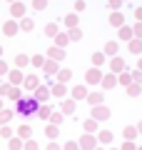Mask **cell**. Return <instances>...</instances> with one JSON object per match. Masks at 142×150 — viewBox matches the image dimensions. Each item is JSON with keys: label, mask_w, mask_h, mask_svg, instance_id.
I'll return each instance as SVG.
<instances>
[{"label": "cell", "mask_w": 142, "mask_h": 150, "mask_svg": "<svg viewBox=\"0 0 142 150\" xmlns=\"http://www.w3.org/2000/svg\"><path fill=\"white\" fill-rule=\"evenodd\" d=\"M130 53H142V40H130Z\"/></svg>", "instance_id": "cell-22"}, {"label": "cell", "mask_w": 142, "mask_h": 150, "mask_svg": "<svg viewBox=\"0 0 142 150\" xmlns=\"http://www.w3.org/2000/svg\"><path fill=\"white\" fill-rule=\"evenodd\" d=\"M137 133H140L137 128H127V130H125V138H127V140H132V138H135Z\"/></svg>", "instance_id": "cell-39"}, {"label": "cell", "mask_w": 142, "mask_h": 150, "mask_svg": "<svg viewBox=\"0 0 142 150\" xmlns=\"http://www.w3.org/2000/svg\"><path fill=\"white\" fill-rule=\"evenodd\" d=\"M132 78H135V83H140V85H142V70H137V73L132 75Z\"/></svg>", "instance_id": "cell-51"}, {"label": "cell", "mask_w": 142, "mask_h": 150, "mask_svg": "<svg viewBox=\"0 0 142 150\" xmlns=\"http://www.w3.org/2000/svg\"><path fill=\"white\" fill-rule=\"evenodd\" d=\"M37 108H40V103H37V98H20L18 100V112H20L22 118H35L37 115Z\"/></svg>", "instance_id": "cell-1"}, {"label": "cell", "mask_w": 142, "mask_h": 150, "mask_svg": "<svg viewBox=\"0 0 142 150\" xmlns=\"http://www.w3.org/2000/svg\"><path fill=\"white\" fill-rule=\"evenodd\" d=\"M42 70H45L47 75H58V73H60V70H58V60H53V58H50V60H45Z\"/></svg>", "instance_id": "cell-10"}, {"label": "cell", "mask_w": 142, "mask_h": 150, "mask_svg": "<svg viewBox=\"0 0 142 150\" xmlns=\"http://www.w3.org/2000/svg\"><path fill=\"white\" fill-rule=\"evenodd\" d=\"M47 150H60V145L58 143H50V145H47Z\"/></svg>", "instance_id": "cell-52"}, {"label": "cell", "mask_w": 142, "mask_h": 150, "mask_svg": "<svg viewBox=\"0 0 142 150\" xmlns=\"http://www.w3.org/2000/svg\"><path fill=\"white\" fill-rule=\"evenodd\" d=\"M10 15L13 18H18V20H20V18H25V5H22V3H10Z\"/></svg>", "instance_id": "cell-7"}, {"label": "cell", "mask_w": 142, "mask_h": 150, "mask_svg": "<svg viewBox=\"0 0 142 150\" xmlns=\"http://www.w3.org/2000/svg\"><path fill=\"white\" fill-rule=\"evenodd\" d=\"M18 30H20V23H18V18L8 20L5 28H3V33H5V35H18Z\"/></svg>", "instance_id": "cell-6"}, {"label": "cell", "mask_w": 142, "mask_h": 150, "mask_svg": "<svg viewBox=\"0 0 142 150\" xmlns=\"http://www.w3.org/2000/svg\"><path fill=\"white\" fill-rule=\"evenodd\" d=\"M45 5H47V0H32V8H35V10H42Z\"/></svg>", "instance_id": "cell-41"}, {"label": "cell", "mask_w": 142, "mask_h": 150, "mask_svg": "<svg viewBox=\"0 0 142 150\" xmlns=\"http://www.w3.org/2000/svg\"><path fill=\"white\" fill-rule=\"evenodd\" d=\"M92 118L97 120V123H100V120H107V118H110V110H107L105 105H100V108L95 105V110H92Z\"/></svg>", "instance_id": "cell-8"}, {"label": "cell", "mask_w": 142, "mask_h": 150, "mask_svg": "<svg viewBox=\"0 0 142 150\" xmlns=\"http://www.w3.org/2000/svg\"><path fill=\"white\" fill-rule=\"evenodd\" d=\"M10 118H13L10 110H0V125H8V123H10Z\"/></svg>", "instance_id": "cell-23"}, {"label": "cell", "mask_w": 142, "mask_h": 150, "mask_svg": "<svg viewBox=\"0 0 142 150\" xmlns=\"http://www.w3.org/2000/svg\"><path fill=\"white\" fill-rule=\"evenodd\" d=\"M30 63L35 65V68H42V65H45V58H42V55H35V58H30Z\"/></svg>", "instance_id": "cell-34"}, {"label": "cell", "mask_w": 142, "mask_h": 150, "mask_svg": "<svg viewBox=\"0 0 142 150\" xmlns=\"http://www.w3.org/2000/svg\"><path fill=\"white\" fill-rule=\"evenodd\" d=\"M87 103H90V105H102V95H100V93H90Z\"/></svg>", "instance_id": "cell-17"}, {"label": "cell", "mask_w": 142, "mask_h": 150, "mask_svg": "<svg viewBox=\"0 0 142 150\" xmlns=\"http://www.w3.org/2000/svg\"><path fill=\"white\" fill-rule=\"evenodd\" d=\"M50 123L60 125V123H63V112H50Z\"/></svg>", "instance_id": "cell-31"}, {"label": "cell", "mask_w": 142, "mask_h": 150, "mask_svg": "<svg viewBox=\"0 0 142 150\" xmlns=\"http://www.w3.org/2000/svg\"><path fill=\"white\" fill-rule=\"evenodd\" d=\"M110 25H115V28H122V25H125V18H122V13L112 10V15H110Z\"/></svg>", "instance_id": "cell-13"}, {"label": "cell", "mask_w": 142, "mask_h": 150, "mask_svg": "<svg viewBox=\"0 0 142 150\" xmlns=\"http://www.w3.org/2000/svg\"><path fill=\"white\" fill-rule=\"evenodd\" d=\"M50 112H53V110H50V108H47V105L37 108V115H40V118H47V115H50Z\"/></svg>", "instance_id": "cell-37"}, {"label": "cell", "mask_w": 142, "mask_h": 150, "mask_svg": "<svg viewBox=\"0 0 142 150\" xmlns=\"http://www.w3.org/2000/svg\"><path fill=\"white\" fill-rule=\"evenodd\" d=\"M95 125H97V120H87V123H85V130H87V133H90V130H95Z\"/></svg>", "instance_id": "cell-44"}, {"label": "cell", "mask_w": 142, "mask_h": 150, "mask_svg": "<svg viewBox=\"0 0 142 150\" xmlns=\"http://www.w3.org/2000/svg\"><path fill=\"white\" fill-rule=\"evenodd\" d=\"M97 140H100L102 145H107V143H110V140H112V133H110V130H102V133L97 135Z\"/></svg>", "instance_id": "cell-21"}, {"label": "cell", "mask_w": 142, "mask_h": 150, "mask_svg": "<svg viewBox=\"0 0 142 150\" xmlns=\"http://www.w3.org/2000/svg\"><path fill=\"white\" fill-rule=\"evenodd\" d=\"M115 85H117L115 75H105V78H102V88H115Z\"/></svg>", "instance_id": "cell-18"}, {"label": "cell", "mask_w": 142, "mask_h": 150, "mask_svg": "<svg viewBox=\"0 0 142 150\" xmlns=\"http://www.w3.org/2000/svg\"><path fill=\"white\" fill-rule=\"evenodd\" d=\"M75 110V100H67V103H63V112H72Z\"/></svg>", "instance_id": "cell-36"}, {"label": "cell", "mask_w": 142, "mask_h": 150, "mask_svg": "<svg viewBox=\"0 0 142 150\" xmlns=\"http://www.w3.org/2000/svg\"><path fill=\"white\" fill-rule=\"evenodd\" d=\"M25 150H37V143H35V140H27V143H25Z\"/></svg>", "instance_id": "cell-48"}, {"label": "cell", "mask_w": 142, "mask_h": 150, "mask_svg": "<svg viewBox=\"0 0 142 150\" xmlns=\"http://www.w3.org/2000/svg\"><path fill=\"white\" fill-rule=\"evenodd\" d=\"M137 130H140V133H142V125H140V128H137Z\"/></svg>", "instance_id": "cell-57"}, {"label": "cell", "mask_w": 142, "mask_h": 150, "mask_svg": "<svg viewBox=\"0 0 142 150\" xmlns=\"http://www.w3.org/2000/svg\"><path fill=\"white\" fill-rule=\"evenodd\" d=\"M27 63H30V58H27V55H22V53H20V55H18V58H15V68H20V70H22V68H25V65H27Z\"/></svg>", "instance_id": "cell-19"}, {"label": "cell", "mask_w": 142, "mask_h": 150, "mask_svg": "<svg viewBox=\"0 0 142 150\" xmlns=\"http://www.w3.org/2000/svg\"><path fill=\"white\" fill-rule=\"evenodd\" d=\"M65 150H80V143H75V140H70V143L65 145Z\"/></svg>", "instance_id": "cell-45"}, {"label": "cell", "mask_w": 142, "mask_h": 150, "mask_svg": "<svg viewBox=\"0 0 142 150\" xmlns=\"http://www.w3.org/2000/svg\"><path fill=\"white\" fill-rule=\"evenodd\" d=\"M18 135H20L22 140H27V138H30V135H32V128H30V125H22V128L18 130Z\"/></svg>", "instance_id": "cell-20"}, {"label": "cell", "mask_w": 142, "mask_h": 150, "mask_svg": "<svg viewBox=\"0 0 142 150\" xmlns=\"http://www.w3.org/2000/svg\"><path fill=\"white\" fill-rule=\"evenodd\" d=\"M67 35H70V40H80V38H82V30H80V28H70Z\"/></svg>", "instance_id": "cell-24"}, {"label": "cell", "mask_w": 142, "mask_h": 150, "mask_svg": "<svg viewBox=\"0 0 142 150\" xmlns=\"http://www.w3.org/2000/svg\"><path fill=\"white\" fill-rule=\"evenodd\" d=\"M102 63H105V53H95V55H92V65H97V68H100Z\"/></svg>", "instance_id": "cell-28"}, {"label": "cell", "mask_w": 142, "mask_h": 150, "mask_svg": "<svg viewBox=\"0 0 142 150\" xmlns=\"http://www.w3.org/2000/svg\"><path fill=\"white\" fill-rule=\"evenodd\" d=\"M22 85H25L27 90H35V88L40 85V80H37V75H25V80H22Z\"/></svg>", "instance_id": "cell-12"}, {"label": "cell", "mask_w": 142, "mask_h": 150, "mask_svg": "<svg viewBox=\"0 0 142 150\" xmlns=\"http://www.w3.org/2000/svg\"><path fill=\"white\" fill-rule=\"evenodd\" d=\"M65 25H67V30H70V28H77V15H75V13H72V15H67Z\"/></svg>", "instance_id": "cell-30"}, {"label": "cell", "mask_w": 142, "mask_h": 150, "mask_svg": "<svg viewBox=\"0 0 142 150\" xmlns=\"http://www.w3.org/2000/svg\"><path fill=\"white\" fill-rule=\"evenodd\" d=\"M72 98H75V100H80V98H87V88H85V85H77V88L72 90Z\"/></svg>", "instance_id": "cell-15"}, {"label": "cell", "mask_w": 142, "mask_h": 150, "mask_svg": "<svg viewBox=\"0 0 142 150\" xmlns=\"http://www.w3.org/2000/svg\"><path fill=\"white\" fill-rule=\"evenodd\" d=\"M45 33H47V35H50V38H55V35H58L60 30H58V25H55V23H50V25L45 28Z\"/></svg>", "instance_id": "cell-32"}, {"label": "cell", "mask_w": 142, "mask_h": 150, "mask_svg": "<svg viewBox=\"0 0 142 150\" xmlns=\"http://www.w3.org/2000/svg\"><path fill=\"white\" fill-rule=\"evenodd\" d=\"M122 150H135V145H132V143H125V145H122Z\"/></svg>", "instance_id": "cell-53"}, {"label": "cell", "mask_w": 142, "mask_h": 150, "mask_svg": "<svg viewBox=\"0 0 142 150\" xmlns=\"http://www.w3.org/2000/svg\"><path fill=\"white\" fill-rule=\"evenodd\" d=\"M75 10H77V13L85 10V0H75Z\"/></svg>", "instance_id": "cell-47"}, {"label": "cell", "mask_w": 142, "mask_h": 150, "mask_svg": "<svg viewBox=\"0 0 142 150\" xmlns=\"http://www.w3.org/2000/svg\"><path fill=\"white\" fill-rule=\"evenodd\" d=\"M140 70H142V60H140Z\"/></svg>", "instance_id": "cell-58"}, {"label": "cell", "mask_w": 142, "mask_h": 150, "mask_svg": "<svg viewBox=\"0 0 142 150\" xmlns=\"http://www.w3.org/2000/svg\"><path fill=\"white\" fill-rule=\"evenodd\" d=\"M32 95L37 98V103H45V100H50V95H53V93H50V88H45V85H37L35 90H32Z\"/></svg>", "instance_id": "cell-3"}, {"label": "cell", "mask_w": 142, "mask_h": 150, "mask_svg": "<svg viewBox=\"0 0 142 150\" xmlns=\"http://www.w3.org/2000/svg\"><path fill=\"white\" fill-rule=\"evenodd\" d=\"M127 93H130V95H137V93H140V83H135V85H127Z\"/></svg>", "instance_id": "cell-38"}, {"label": "cell", "mask_w": 142, "mask_h": 150, "mask_svg": "<svg viewBox=\"0 0 142 150\" xmlns=\"http://www.w3.org/2000/svg\"><path fill=\"white\" fill-rule=\"evenodd\" d=\"M0 135H3V138H10L13 133H10V128H8V125H3V130H0Z\"/></svg>", "instance_id": "cell-49"}, {"label": "cell", "mask_w": 142, "mask_h": 150, "mask_svg": "<svg viewBox=\"0 0 142 150\" xmlns=\"http://www.w3.org/2000/svg\"><path fill=\"white\" fill-rule=\"evenodd\" d=\"M130 80H132V75H127V73H120V83H122V85H130Z\"/></svg>", "instance_id": "cell-43"}, {"label": "cell", "mask_w": 142, "mask_h": 150, "mask_svg": "<svg viewBox=\"0 0 142 150\" xmlns=\"http://www.w3.org/2000/svg\"><path fill=\"white\" fill-rule=\"evenodd\" d=\"M47 138H58V125H47Z\"/></svg>", "instance_id": "cell-35"}, {"label": "cell", "mask_w": 142, "mask_h": 150, "mask_svg": "<svg viewBox=\"0 0 142 150\" xmlns=\"http://www.w3.org/2000/svg\"><path fill=\"white\" fill-rule=\"evenodd\" d=\"M132 30H135V35H137V38H142V20H137V25L132 28Z\"/></svg>", "instance_id": "cell-46"}, {"label": "cell", "mask_w": 142, "mask_h": 150, "mask_svg": "<svg viewBox=\"0 0 142 150\" xmlns=\"http://www.w3.org/2000/svg\"><path fill=\"white\" fill-rule=\"evenodd\" d=\"M8 145H10V150H22V148H25L20 135H18V138H10V143H8Z\"/></svg>", "instance_id": "cell-16"}, {"label": "cell", "mask_w": 142, "mask_h": 150, "mask_svg": "<svg viewBox=\"0 0 142 150\" xmlns=\"http://www.w3.org/2000/svg\"><path fill=\"white\" fill-rule=\"evenodd\" d=\"M100 150H102V148H100Z\"/></svg>", "instance_id": "cell-60"}, {"label": "cell", "mask_w": 142, "mask_h": 150, "mask_svg": "<svg viewBox=\"0 0 142 150\" xmlns=\"http://www.w3.org/2000/svg\"><path fill=\"white\" fill-rule=\"evenodd\" d=\"M0 110H3V98H0Z\"/></svg>", "instance_id": "cell-55"}, {"label": "cell", "mask_w": 142, "mask_h": 150, "mask_svg": "<svg viewBox=\"0 0 142 150\" xmlns=\"http://www.w3.org/2000/svg\"><path fill=\"white\" fill-rule=\"evenodd\" d=\"M47 58H53V60H58V63H60V60L65 58V48H60V45H53V48L47 50Z\"/></svg>", "instance_id": "cell-9"}, {"label": "cell", "mask_w": 142, "mask_h": 150, "mask_svg": "<svg viewBox=\"0 0 142 150\" xmlns=\"http://www.w3.org/2000/svg\"><path fill=\"white\" fill-rule=\"evenodd\" d=\"M70 78H72V73H70V70H60V73H58V80H60V83H67Z\"/></svg>", "instance_id": "cell-27"}, {"label": "cell", "mask_w": 142, "mask_h": 150, "mask_svg": "<svg viewBox=\"0 0 142 150\" xmlns=\"http://www.w3.org/2000/svg\"><path fill=\"white\" fill-rule=\"evenodd\" d=\"M50 93H53V98H65V93H67V90H65V83L58 80L53 88H50Z\"/></svg>", "instance_id": "cell-11"}, {"label": "cell", "mask_w": 142, "mask_h": 150, "mask_svg": "<svg viewBox=\"0 0 142 150\" xmlns=\"http://www.w3.org/2000/svg\"><path fill=\"white\" fill-rule=\"evenodd\" d=\"M112 70H115V73H122V70H125V63H122V58H115V60H112Z\"/></svg>", "instance_id": "cell-26"}, {"label": "cell", "mask_w": 142, "mask_h": 150, "mask_svg": "<svg viewBox=\"0 0 142 150\" xmlns=\"http://www.w3.org/2000/svg\"><path fill=\"white\" fill-rule=\"evenodd\" d=\"M105 53H107V55H115V53H117V43H107Z\"/></svg>", "instance_id": "cell-40"}, {"label": "cell", "mask_w": 142, "mask_h": 150, "mask_svg": "<svg viewBox=\"0 0 142 150\" xmlns=\"http://www.w3.org/2000/svg\"><path fill=\"white\" fill-rule=\"evenodd\" d=\"M32 25H35V23H32L30 18H22V20H20V28H22V30H32Z\"/></svg>", "instance_id": "cell-33"}, {"label": "cell", "mask_w": 142, "mask_h": 150, "mask_svg": "<svg viewBox=\"0 0 142 150\" xmlns=\"http://www.w3.org/2000/svg\"><path fill=\"white\" fill-rule=\"evenodd\" d=\"M22 80H25V75L20 73V68H15V70L8 73V83H13V85H22Z\"/></svg>", "instance_id": "cell-5"}, {"label": "cell", "mask_w": 142, "mask_h": 150, "mask_svg": "<svg viewBox=\"0 0 142 150\" xmlns=\"http://www.w3.org/2000/svg\"><path fill=\"white\" fill-rule=\"evenodd\" d=\"M0 58H3V48H0Z\"/></svg>", "instance_id": "cell-56"}, {"label": "cell", "mask_w": 142, "mask_h": 150, "mask_svg": "<svg viewBox=\"0 0 142 150\" xmlns=\"http://www.w3.org/2000/svg\"><path fill=\"white\" fill-rule=\"evenodd\" d=\"M110 8H112V10H117V8H122V0H110Z\"/></svg>", "instance_id": "cell-50"}, {"label": "cell", "mask_w": 142, "mask_h": 150, "mask_svg": "<svg viewBox=\"0 0 142 150\" xmlns=\"http://www.w3.org/2000/svg\"><path fill=\"white\" fill-rule=\"evenodd\" d=\"M97 143H100V140L95 138V135H85V138H80V150H95Z\"/></svg>", "instance_id": "cell-4"}, {"label": "cell", "mask_w": 142, "mask_h": 150, "mask_svg": "<svg viewBox=\"0 0 142 150\" xmlns=\"http://www.w3.org/2000/svg\"><path fill=\"white\" fill-rule=\"evenodd\" d=\"M67 43H70V35H67V33H58V35H55V45H60V48H65Z\"/></svg>", "instance_id": "cell-14"}, {"label": "cell", "mask_w": 142, "mask_h": 150, "mask_svg": "<svg viewBox=\"0 0 142 150\" xmlns=\"http://www.w3.org/2000/svg\"><path fill=\"white\" fill-rule=\"evenodd\" d=\"M8 3H15V0H8Z\"/></svg>", "instance_id": "cell-59"}, {"label": "cell", "mask_w": 142, "mask_h": 150, "mask_svg": "<svg viewBox=\"0 0 142 150\" xmlns=\"http://www.w3.org/2000/svg\"><path fill=\"white\" fill-rule=\"evenodd\" d=\"M85 78H87L90 85H97V83H102V78H105V75L100 73V68H97V65H92V68L87 70V75H85Z\"/></svg>", "instance_id": "cell-2"}, {"label": "cell", "mask_w": 142, "mask_h": 150, "mask_svg": "<svg viewBox=\"0 0 142 150\" xmlns=\"http://www.w3.org/2000/svg\"><path fill=\"white\" fill-rule=\"evenodd\" d=\"M8 98H10V100H20V88L13 85V88H10V93H8Z\"/></svg>", "instance_id": "cell-29"}, {"label": "cell", "mask_w": 142, "mask_h": 150, "mask_svg": "<svg viewBox=\"0 0 142 150\" xmlns=\"http://www.w3.org/2000/svg\"><path fill=\"white\" fill-rule=\"evenodd\" d=\"M135 18H137V20H142V8H137V10H135Z\"/></svg>", "instance_id": "cell-54"}, {"label": "cell", "mask_w": 142, "mask_h": 150, "mask_svg": "<svg viewBox=\"0 0 142 150\" xmlns=\"http://www.w3.org/2000/svg\"><path fill=\"white\" fill-rule=\"evenodd\" d=\"M8 73H10V68H8V63H5V60L0 58V75H8Z\"/></svg>", "instance_id": "cell-42"}, {"label": "cell", "mask_w": 142, "mask_h": 150, "mask_svg": "<svg viewBox=\"0 0 142 150\" xmlns=\"http://www.w3.org/2000/svg\"><path fill=\"white\" fill-rule=\"evenodd\" d=\"M120 35H122V40H130V38L135 35V30H132V28H125V25H122V28H120Z\"/></svg>", "instance_id": "cell-25"}]
</instances>
